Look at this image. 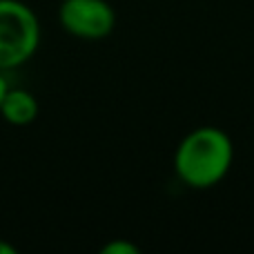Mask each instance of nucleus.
Wrapping results in <instances>:
<instances>
[{"label":"nucleus","instance_id":"obj_1","mask_svg":"<svg viewBox=\"0 0 254 254\" xmlns=\"http://www.w3.org/2000/svg\"><path fill=\"white\" fill-rule=\"evenodd\" d=\"M176 174L185 185L205 190L221 183L232 165V143L216 127H198L176 149Z\"/></svg>","mask_w":254,"mask_h":254},{"label":"nucleus","instance_id":"obj_2","mask_svg":"<svg viewBox=\"0 0 254 254\" xmlns=\"http://www.w3.org/2000/svg\"><path fill=\"white\" fill-rule=\"evenodd\" d=\"M38 45V16L20 0H0V71L25 65Z\"/></svg>","mask_w":254,"mask_h":254},{"label":"nucleus","instance_id":"obj_4","mask_svg":"<svg viewBox=\"0 0 254 254\" xmlns=\"http://www.w3.org/2000/svg\"><path fill=\"white\" fill-rule=\"evenodd\" d=\"M0 114L11 125H27L38 116V103L27 89H7L0 103Z\"/></svg>","mask_w":254,"mask_h":254},{"label":"nucleus","instance_id":"obj_3","mask_svg":"<svg viewBox=\"0 0 254 254\" xmlns=\"http://www.w3.org/2000/svg\"><path fill=\"white\" fill-rule=\"evenodd\" d=\"M58 18L63 29L85 40L105 38L116 25V13L105 0H63Z\"/></svg>","mask_w":254,"mask_h":254},{"label":"nucleus","instance_id":"obj_6","mask_svg":"<svg viewBox=\"0 0 254 254\" xmlns=\"http://www.w3.org/2000/svg\"><path fill=\"white\" fill-rule=\"evenodd\" d=\"M7 89H9V85H7V80H4L2 71H0V103H2V98H4V94H7Z\"/></svg>","mask_w":254,"mask_h":254},{"label":"nucleus","instance_id":"obj_7","mask_svg":"<svg viewBox=\"0 0 254 254\" xmlns=\"http://www.w3.org/2000/svg\"><path fill=\"white\" fill-rule=\"evenodd\" d=\"M13 252H16V248L4 243V241H0V254H13Z\"/></svg>","mask_w":254,"mask_h":254},{"label":"nucleus","instance_id":"obj_5","mask_svg":"<svg viewBox=\"0 0 254 254\" xmlns=\"http://www.w3.org/2000/svg\"><path fill=\"white\" fill-rule=\"evenodd\" d=\"M136 252H138V248L127 241H114L103 248V254H136Z\"/></svg>","mask_w":254,"mask_h":254}]
</instances>
